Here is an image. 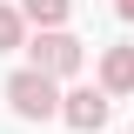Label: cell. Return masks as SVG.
I'll return each mask as SVG.
<instances>
[{
  "instance_id": "4",
  "label": "cell",
  "mask_w": 134,
  "mask_h": 134,
  "mask_svg": "<svg viewBox=\"0 0 134 134\" xmlns=\"http://www.w3.org/2000/svg\"><path fill=\"white\" fill-rule=\"evenodd\" d=\"M100 94H134V47L100 54Z\"/></svg>"
},
{
  "instance_id": "6",
  "label": "cell",
  "mask_w": 134,
  "mask_h": 134,
  "mask_svg": "<svg viewBox=\"0 0 134 134\" xmlns=\"http://www.w3.org/2000/svg\"><path fill=\"white\" fill-rule=\"evenodd\" d=\"M14 47H27V14L20 7H0V54H14Z\"/></svg>"
},
{
  "instance_id": "7",
  "label": "cell",
  "mask_w": 134,
  "mask_h": 134,
  "mask_svg": "<svg viewBox=\"0 0 134 134\" xmlns=\"http://www.w3.org/2000/svg\"><path fill=\"white\" fill-rule=\"evenodd\" d=\"M114 14H121V20H134V0H114Z\"/></svg>"
},
{
  "instance_id": "2",
  "label": "cell",
  "mask_w": 134,
  "mask_h": 134,
  "mask_svg": "<svg viewBox=\"0 0 134 134\" xmlns=\"http://www.w3.org/2000/svg\"><path fill=\"white\" fill-rule=\"evenodd\" d=\"M27 54H34V67H40V74H54V81H67V74H81V40H74V34H60V27H40L27 40Z\"/></svg>"
},
{
  "instance_id": "5",
  "label": "cell",
  "mask_w": 134,
  "mask_h": 134,
  "mask_svg": "<svg viewBox=\"0 0 134 134\" xmlns=\"http://www.w3.org/2000/svg\"><path fill=\"white\" fill-rule=\"evenodd\" d=\"M20 14H27L34 27H60V20L74 14V0H20Z\"/></svg>"
},
{
  "instance_id": "1",
  "label": "cell",
  "mask_w": 134,
  "mask_h": 134,
  "mask_svg": "<svg viewBox=\"0 0 134 134\" xmlns=\"http://www.w3.org/2000/svg\"><path fill=\"white\" fill-rule=\"evenodd\" d=\"M7 100H14L20 121H54L60 114V87H54V74H40V67H20L14 81H7Z\"/></svg>"
},
{
  "instance_id": "3",
  "label": "cell",
  "mask_w": 134,
  "mask_h": 134,
  "mask_svg": "<svg viewBox=\"0 0 134 134\" xmlns=\"http://www.w3.org/2000/svg\"><path fill=\"white\" fill-rule=\"evenodd\" d=\"M60 121L81 127V134L107 127V94H100V87H74V94H60Z\"/></svg>"
}]
</instances>
